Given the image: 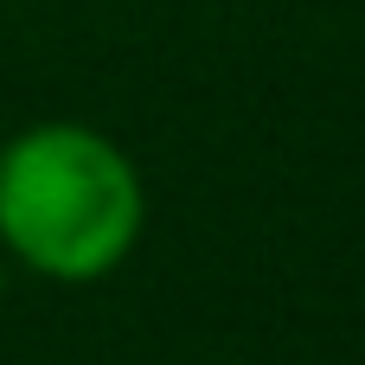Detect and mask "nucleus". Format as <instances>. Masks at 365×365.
<instances>
[{"label":"nucleus","instance_id":"nucleus-1","mask_svg":"<svg viewBox=\"0 0 365 365\" xmlns=\"http://www.w3.org/2000/svg\"><path fill=\"white\" fill-rule=\"evenodd\" d=\"M0 237L38 276H109L141 237V180L128 154L83 122L26 128L0 154Z\"/></svg>","mask_w":365,"mask_h":365}]
</instances>
